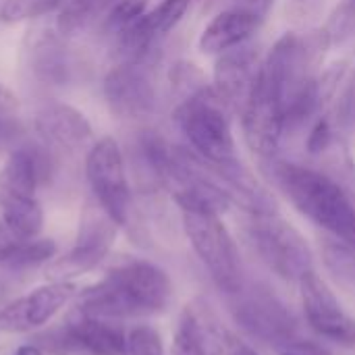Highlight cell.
<instances>
[{"label": "cell", "mask_w": 355, "mask_h": 355, "mask_svg": "<svg viewBox=\"0 0 355 355\" xmlns=\"http://www.w3.org/2000/svg\"><path fill=\"white\" fill-rule=\"evenodd\" d=\"M262 19L239 6L218 12L200 35V50L204 54H223L245 44L260 27Z\"/></svg>", "instance_id": "16"}, {"label": "cell", "mask_w": 355, "mask_h": 355, "mask_svg": "<svg viewBox=\"0 0 355 355\" xmlns=\"http://www.w3.org/2000/svg\"><path fill=\"white\" fill-rule=\"evenodd\" d=\"M248 235L260 260L283 281L300 283L314 270V256L306 237L277 210L250 214Z\"/></svg>", "instance_id": "6"}, {"label": "cell", "mask_w": 355, "mask_h": 355, "mask_svg": "<svg viewBox=\"0 0 355 355\" xmlns=\"http://www.w3.org/2000/svg\"><path fill=\"white\" fill-rule=\"evenodd\" d=\"M119 225L104 212L98 202H87L81 212L73 248L48 262L46 277L54 283H71V279L94 270L112 250Z\"/></svg>", "instance_id": "8"}, {"label": "cell", "mask_w": 355, "mask_h": 355, "mask_svg": "<svg viewBox=\"0 0 355 355\" xmlns=\"http://www.w3.org/2000/svg\"><path fill=\"white\" fill-rule=\"evenodd\" d=\"M116 0H64L58 10L56 31L62 37H77L98 31Z\"/></svg>", "instance_id": "18"}, {"label": "cell", "mask_w": 355, "mask_h": 355, "mask_svg": "<svg viewBox=\"0 0 355 355\" xmlns=\"http://www.w3.org/2000/svg\"><path fill=\"white\" fill-rule=\"evenodd\" d=\"M297 285L310 329L341 347H355V318L343 310L331 287L314 270L304 275Z\"/></svg>", "instance_id": "12"}, {"label": "cell", "mask_w": 355, "mask_h": 355, "mask_svg": "<svg viewBox=\"0 0 355 355\" xmlns=\"http://www.w3.org/2000/svg\"><path fill=\"white\" fill-rule=\"evenodd\" d=\"M64 0H4L0 6V21L15 25L60 10Z\"/></svg>", "instance_id": "20"}, {"label": "cell", "mask_w": 355, "mask_h": 355, "mask_svg": "<svg viewBox=\"0 0 355 355\" xmlns=\"http://www.w3.org/2000/svg\"><path fill=\"white\" fill-rule=\"evenodd\" d=\"M233 320L252 339L283 347L297 339V320L291 310L266 287H241L231 295Z\"/></svg>", "instance_id": "7"}, {"label": "cell", "mask_w": 355, "mask_h": 355, "mask_svg": "<svg viewBox=\"0 0 355 355\" xmlns=\"http://www.w3.org/2000/svg\"><path fill=\"white\" fill-rule=\"evenodd\" d=\"M52 160L44 146H15L0 166L2 223L21 239H35L44 229L37 187L50 177Z\"/></svg>", "instance_id": "3"}, {"label": "cell", "mask_w": 355, "mask_h": 355, "mask_svg": "<svg viewBox=\"0 0 355 355\" xmlns=\"http://www.w3.org/2000/svg\"><path fill=\"white\" fill-rule=\"evenodd\" d=\"M33 125L46 144L56 146L60 150L79 152L85 148L89 150L94 146L89 121L85 119L83 112H79L77 108L69 104H62V102L44 104L35 112Z\"/></svg>", "instance_id": "15"}, {"label": "cell", "mask_w": 355, "mask_h": 355, "mask_svg": "<svg viewBox=\"0 0 355 355\" xmlns=\"http://www.w3.org/2000/svg\"><path fill=\"white\" fill-rule=\"evenodd\" d=\"M129 355H164L162 339L152 327H135L127 335Z\"/></svg>", "instance_id": "24"}, {"label": "cell", "mask_w": 355, "mask_h": 355, "mask_svg": "<svg viewBox=\"0 0 355 355\" xmlns=\"http://www.w3.org/2000/svg\"><path fill=\"white\" fill-rule=\"evenodd\" d=\"M235 4L243 10H250L254 15H258L260 19H264L268 15V10L272 8L275 0H235Z\"/></svg>", "instance_id": "30"}, {"label": "cell", "mask_w": 355, "mask_h": 355, "mask_svg": "<svg viewBox=\"0 0 355 355\" xmlns=\"http://www.w3.org/2000/svg\"><path fill=\"white\" fill-rule=\"evenodd\" d=\"M12 355H44V349L37 343H25V345L17 347V352Z\"/></svg>", "instance_id": "32"}, {"label": "cell", "mask_w": 355, "mask_h": 355, "mask_svg": "<svg viewBox=\"0 0 355 355\" xmlns=\"http://www.w3.org/2000/svg\"><path fill=\"white\" fill-rule=\"evenodd\" d=\"M85 177L104 212L119 227H129L133 216V198L125 171V158L114 137H102L87 150Z\"/></svg>", "instance_id": "9"}, {"label": "cell", "mask_w": 355, "mask_h": 355, "mask_svg": "<svg viewBox=\"0 0 355 355\" xmlns=\"http://www.w3.org/2000/svg\"><path fill=\"white\" fill-rule=\"evenodd\" d=\"M104 98L119 119L141 121L156 112V87L148 62L121 60L104 77Z\"/></svg>", "instance_id": "11"}, {"label": "cell", "mask_w": 355, "mask_h": 355, "mask_svg": "<svg viewBox=\"0 0 355 355\" xmlns=\"http://www.w3.org/2000/svg\"><path fill=\"white\" fill-rule=\"evenodd\" d=\"M185 235L200 262L210 272L214 285L227 295L243 287L239 252L220 214L206 208H179Z\"/></svg>", "instance_id": "5"}, {"label": "cell", "mask_w": 355, "mask_h": 355, "mask_svg": "<svg viewBox=\"0 0 355 355\" xmlns=\"http://www.w3.org/2000/svg\"><path fill=\"white\" fill-rule=\"evenodd\" d=\"M320 6H322V0H289L287 12L291 15L293 21L306 23V21H310L312 17L318 15Z\"/></svg>", "instance_id": "27"}, {"label": "cell", "mask_w": 355, "mask_h": 355, "mask_svg": "<svg viewBox=\"0 0 355 355\" xmlns=\"http://www.w3.org/2000/svg\"><path fill=\"white\" fill-rule=\"evenodd\" d=\"M268 173L297 212L355 250V202L339 181L322 171L275 158Z\"/></svg>", "instance_id": "2"}, {"label": "cell", "mask_w": 355, "mask_h": 355, "mask_svg": "<svg viewBox=\"0 0 355 355\" xmlns=\"http://www.w3.org/2000/svg\"><path fill=\"white\" fill-rule=\"evenodd\" d=\"M54 256H56V243L52 239H37V237L25 239L17 248L12 258L6 262V266L15 270H23V268L40 266L44 262H52Z\"/></svg>", "instance_id": "21"}, {"label": "cell", "mask_w": 355, "mask_h": 355, "mask_svg": "<svg viewBox=\"0 0 355 355\" xmlns=\"http://www.w3.org/2000/svg\"><path fill=\"white\" fill-rule=\"evenodd\" d=\"M17 106H19L17 98L4 85H0V114H12Z\"/></svg>", "instance_id": "31"}, {"label": "cell", "mask_w": 355, "mask_h": 355, "mask_svg": "<svg viewBox=\"0 0 355 355\" xmlns=\"http://www.w3.org/2000/svg\"><path fill=\"white\" fill-rule=\"evenodd\" d=\"M322 256L324 264L333 275L341 277L343 281L355 283V250L352 245L335 237H327L322 243Z\"/></svg>", "instance_id": "22"}, {"label": "cell", "mask_w": 355, "mask_h": 355, "mask_svg": "<svg viewBox=\"0 0 355 355\" xmlns=\"http://www.w3.org/2000/svg\"><path fill=\"white\" fill-rule=\"evenodd\" d=\"M333 139H335V121L329 114H320L308 133L306 148L312 156H318L333 146Z\"/></svg>", "instance_id": "25"}, {"label": "cell", "mask_w": 355, "mask_h": 355, "mask_svg": "<svg viewBox=\"0 0 355 355\" xmlns=\"http://www.w3.org/2000/svg\"><path fill=\"white\" fill-rule=\"evenodd\" d=\"M241 129L248 148L256 156L262 160L277 156L281 137L285 133V112L277 83L262 67V62L250 98L241 108Z\"/></svg>", "instance_id": "10"}, {"label": "cell", "mask_w": 355, "mask_h": 355, "mask_svg": "<svg viewBox=\"0 0 355 355\" xmlns=\"http://www.w3.org/2000/svg\"><path fill=\"white\" fill-rule=\"evenodd\" d=\"M281 355H333L327 347H322L320 343L314 341H302L295 339L287 345L281 347Z\"/></svg>", "instance_id": "29"}, {"label": "cell", "mask_w": 355, "mask_h": 355, "mask_svg": "<svg viewBox=\"0 0 355 355\" xmlns=\"http://www.w3.org/2000/svg\"><path fill=\"white\" fill-rule=\"evenodd\" d=\"M171 354L173 355H208V352L204 349L196 329H193V322H191V316L187 310H183L181 314V320H179V327H177V333L173 337V347H171Z\"/></svg>", "instance_id": "23"}, {"label": "cell", "mask_w": 355, "mask_h": 355, "mask_svg": "<svg viewBox=\"0 0 355 355\" xmlns=\"http://www.w3.org/2000/svg\"><path fill=\"white\" fill-rule=\"evenodd\" d=\"M77 287L73 283L50 281L44 287L15 300L0 310V331L2 333H31L46 327L75 295Z\"/></svg>", "instance_id": "13"}, {"label": "cell", "mask_w": 355, "mask_h": 355, "mask_svg": "<svg viewBox=\"0 0 355 355\" xmlns=\"http://www.w3.org/2000/svg\"><path fill=\"white\" fill-rule=\"evenodd\" d=\"M354 29H355V0H343V2L337 6L335 15L331 17L327 31H329V35H331V40H333V44H335V42H343L345 37H349Z\"/></svg>", "instance_id": "26"}, {"label": "cell", "mask_w": 355, "mask_h": 355, "mask_svg": "<svg viewBox=\"0 0 355 355\" xmlns=\"http://www.w3.org/2000/svg\"><path fill=\"white\" fill-rule=\"evenodd\" d=\"M235 355H258L250 345H243V343H239L237 345V349H235Z\"/></svg>", "instance_id": "33"}, {"label": "cell", "mask_w": 355, "mask_h": 355, "mask_svg": "<svg viewBox=\"0 0 355 355\" xmlns=\"http://www.w3.org/2000/svg\"><path fill=\"white\" fill-rule=\"evenodd\" d=\"M25 239H21L19 235H15L4 223H0V266H6V262L12 258V254L17 252V248L23 243Z\"/></svg>", "instance_id": "28"}, {"label": "cell", "mask_w": 355, "mask_h": 355, "mask_svg": "<svg viewBox=\"0 0 355 355\" xmlns=\"http://www.w3.org/2000/svg\"><path fill=\"white\" fill-rule=\"evenodd\" d=\"M260 62L262 60L258 58V52L245 44L218 54L214 64V79L210 85L229 110L241 112L256 83Z\"/></svg>", "instance_id": "14"}, {"label": "cell", "mask_w": 355, "mask_h": 355, "mask_svg": "<svg viewBox=\"0 0 355 355\" xmlns=\"http://www.w3.org/2000/svg\"><path fill=\"white\" fill-rule=\"evenodd\" d=\"M58 31L42 33L29 50V67L44 85H67L73 79V58Z\"/></svg>", "instance_id": "17"}, {"label": "cell", "mask_w": 355, "mask_h": 355, "mask_svg": "<svg viewBox=\"0 0 355 355\" xmlns=\"http://www.w3.org/2000/svg\"><path fill=\"white\" fill-rule=\"evenodd\" d=\"M189 4L191 0H162L154 10L141 17V25L152 40L160 42L181 23Z\"/></svg>", "instance_id": "19"}, {"label": "cell", "mask_w": 355, "mask_h": 355, "mask_svg": "<svg viewBox=\"0 0 355 355\" xmlns=\"http://www.w3.org/2000/svg\"><path fill=\"white\" fill-rule=\"evenodd\" d=\"M229 112L231 110L218 100L212 85L206 83L191 96L179 100L173 119L200 158L225 166L239 160Z\"/></svg>", "instance_id": "4"}, {"label": "cell", "mask_w": 355, "mask_h": 355, "mask_svg": "<svg viewBox=\"0 0 355 355\" xmlns=\"http://www.w3.org/2000/svg\"><path fill=\"white\" fill-rule=\"evenodd\" d=\"M77 295V312L108 320L146 318L168 310L173 302V283L156 264L131 258Z\"/></svg>", "instance_id": "1"}]
</instances>
